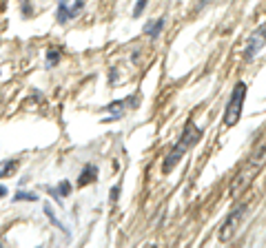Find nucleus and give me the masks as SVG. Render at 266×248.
I'll return each mask as SVG.
<instances>
[{
  "label": "nucleus",
  "instance_id": "obj_1",
  "mask_svg": "<svg viewBox=\"0 0 266 248\" xmlns=\"http://www.w3.org/2000/svg\"><path fill=\"white\" fill-rule=\"evenodd\" d=\"M200 140H202V129H200L193 120H188V122L184 124V129H182L180 140H177L173 149L166 153L164 162H162V173H164V175H169V173L173 171L177 164H180V160L186 155V151H191L193 146L200 142Z\"/></svg>",
  "mask_w": 266,
  "mask_h": 248
},
{
  "label": "nucleus",
  "instance_id": "obj_2",
  "mask_svg": "<svg viewBox=\"0 0 266 248\" xmlns=\"http://www.w3.org/2000/svg\"><path fill=\"white\" fill-rule=\"evenodd\" d=\"M264 162H266V142H262L259 146H255V151L251 155H248V160H246V164H244L242 171H237V175L235 179L231 182V193L235 195L237 193V189H244L251 179L257 175V171L264 166Z\"/></svg>",
  "mask_w": 266,
  "mask_h": 248
},
{
  "label": "nucleus",
  "instance_id": "obj_3",
  "mask_svg": "<svg viewBox=\"0 0 266 248\" xmlns=\"http://www.w3.org/2000/svg\"><path fill=\"white\" fill-rule=\"evenodd\" d=\"M244 100H246V84L242 80L233 87V91L229 95V102L224 109V127H235L242 117V109H244Z\"/></svg>",
  "mask_w": 266,
  "mask_h": 248
},
{
  "label": "nucleus",
  "instance_id": "obj_4",
  "mask_svg": "<svg viewBox=\"0 0 266 248\" xmlns=\"http://www.w3.org/2000/svg\"><path fill=\"white\" fill-rule=\"evenodd\" d=\"M246 211H248V204H240L224 217V222L220 224V230H218V239L222 244H226V241H231L235 237L237 228H240V224L244 222V217H246Z\"/></svg>",
  "mask_w": 266,
  "mask_h": 248
},
{
  "label": "nucleus",
  "instance_id": "obj_5",
  "mask_svg": "<svg viewBox=\"0 0 266 248\" xmlns=\"http://www.w3.org/2000/svg\"><path fill=\"white\" fill-rule=\"evenodd\" d=\"M138 106H140V93H138V95H129V98H124V100L109 102V104H104L100 111L109 113V117L104 122H113V120H120V117L124 115L129 109H138Z\"/></svg>",
  "mask_w": 266,
  "mask_h": 248
},
{
  "label": "nucleus",
  "instance_id": "obj_6",
  "mask_svg": "<svg viewBox=\"0 0 266 248\" xmlns=\"http://www.w3.org/2000/svg\"><path fill=\"white\" fill-rule=\"evenodd\" d=\"M264 44H266V22H264V25H259L257 29L248 36L246 47H244V60H246V62L255 60V55L262 51Z\"/></svg>",
  "mask_w": 266,
  "mask_h": 248
},
{
  "label": "nucleus",
  "instance_id": "obj_7",
  "mask_svg": "<svg viewBox=\"0 0 266 248\" xmlns=\"http://www.w3.org/2000/svg\"><path fill=\"white\" fill-rule=\"evenodd\" d=\"M164 25H166V18H164V16H160V18H158V20H153V22L149 20L147 25H144L142 33H144V36H149L151 40H155V38H158L160 33L164 31Z\"/></svg>",
  "mask_w": 266,
  "mask_h": 248
},
{
  "label": "nucleus",
  "instance_id": "obj_8",
  "mask_svg": "<svg viewBox=\"0 0 266 248\" xmlns=\"http://www.w3.org/2000/svg\"><path fill=\"white\" fill-rule=\"evenodd\" d=\"M93 182H98V166L96 164H85L80 177H78V186L82 189V186H89V184H93Z\"/></svg>",
  "mask_w": 266,
  "mask_h": 248
},
{
  "label": "nucleus",
  "instance_id": "obj_9",
  "mask_svg": "<svg viewBox=\"0 0 266 248\" xmlns=\"http://www.w3.org/2000/svg\"><path fill=\"white\" fill-rule=\"evenodd\" d=\"M55 20H58L60 25H66L69 20H74V16H71V5H69V0H60V3H58Z\"/></svg>",
  "mask_w": 266,
  "mask_h": 248
},
{
  "label": "nucleus",
  "instance_id": "obj_10",
  "mask_svg": "<svg viewBox=\"0 0 266 248\" xmlns=\"http://www.w3.org/2000/svg\"><path fill=\"white\" fill-rule=\"evenodd\" d=\"M47 191H49V193H51L58 202H62L64 197H69V195H71V184L66 182V179H62V182H60L58 186H55V189H51V186H49Z\"/></svg>",
  "mask_w": 266,
  "mask_h": 248
},
{
  "label": "nucleus",
  "instance_id": "obj_11",
  "mask_svg": "<svg viewBox=\"0 0 266 248\" xmlns=\"http://www.w3.org/2000/svg\"><path fill=\"white\" fill-rule=\"evenodd\" d=\"M42 211H44V215H47V217H49V222H51V224H53V226H55V228H60V230H64V233H66V237H71V235H69V230H66V228H64V224H62V222H60V219H58V217H55V213H53V208H51V204H44V208H42Z\"/></svg>",
  "mask_w": 266,
  "mask_h": 248
},
{
  "label": "nucleus",
  "instance_id": "obj_12",
  "mask_svg": "<svg viewBox=\"0 0 266 248\" xmlns=\"http://www.w3.org/2000/svg\"><path fill=\"white\" fill-rule=\"evenodd\" d=\"M18 168V160H7V162H0V179L11 175V173Z\"/></svg>",
  "mask_w": 266,
  "mask_h": 248
},
{
  "label": "nucleus",
  "instance_id": "obj_13",
  "mask_svg": "<svg viewBox=\"0 0 266 248\" xmlns=\"http://www.w3.org/2000/svg\"><path fill=\"white\" fill-rule=\"evenodd\" d=\"M60 58H62V49H55L51 47L47 51V67H55L60 62Z\"/></svg>",
  "mask_w": 266,
  "mask_h": 248
},
{
  "label": "nucleus",
  "instance_id": "obj_14",
  "mask_svg": "<svg viewBox=\"0 0 266 248\" xmlns=\"http://www.w3.org/2000/svg\"><path fill=\"white\" fill-rule=\"evenodd\" d=\"M38 202V193H31V191H18L14 195V202Z\"/></svg>",
  "mask_w": 266,
  "mask_h": 248
},
{
  "label": "nucleus",
  "instance_id": "obj_15",
  "mask_svg": "<svg viewBox=\"0 0 266 248\" xmlns=\"http://www.w3.org/2000/svg\"><path fill=\"white\" fill-rule=\"evenodd\" d=\"M147 5H149V0H138L136 7H133V18H140L144 14V9H147Z\"/></svg>",
  "mask_w": 266,
  "mask_h": 248
},
{
  "label": "nucleus",
  "instance_id": "obj_16",
  "mask_svg": "<svg viewBox=\"0 0 266 248\" xmlns=\"http://www.w3.org/2000/svg\"><path fill=\"white\" fill-rule=\"evenodd\" d=\"M85 3H87V0H76V3L71 5V16H74V18H76L78 14H80L82 9H85Z\"/></svg>",
  "mask_w": 266,
  "mask_h": 248
},
{
  "label": "nucleus",
  "instance_id": "obj_17",
  "mask_svg": "<svg viewBox=\"0 0 266 248\" xmlns=\"http://www.w3.org/2000/svg\"><path fill=\"white\" fill-rule=\"evenodd\" d=\"M120 191H122V186H120V184L111 189V195H109V202H111V204H115V202L120 200Z\"/></svg>",
  "mask_w": 266,
  "mask_h": 248
},
{
  "label": "nucleus",
  "instance_id": "obj_18",
  "mask_svg": "<svg viewBox=\"0 0 266 248\" xmlns=\"http://www.w3.org/2000/svg\"><path fill=\"white\" fill-rule=\"evenodd\" d=\"M7 193H9V191H7V186H3V184H0V197H5Z\"/></svg>",
  "mask_w": 266,
  "mask_h": 248
},
{
  "label": "nucleus",
  "instance_id": "obj_19",
  "mask_svg": "<svg viewBox=\"0 0 266 248\" xmlns=\"http://www.w3.org/2000/svg\"><path fill=\"white\" fill-rule=\"evenodd\" d=\"M211 0H200V7H204V5H209Z\"/></svg>",
  "mask_w": 266,
  "mask_h": 248
}]
</instances>
